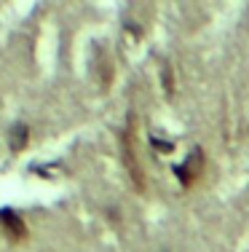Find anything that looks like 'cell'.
Returning a JSON list of instances; mask_svg holds the SVG:
<instances>
[{
    "mask_svg": "<svg viewBox=\"0 0 249 252\" xmlns=\"http://www.w3.org/2000/svg\"><path fill=\"white\" fill-rule=\"evenodd\" d=\"M0 223H3L5 233H8L11 239H16V242H22V239L27 236L25 220H22L19 215L14 212V209H8V207H3V209H0Z\"/></svg>",
    "mask_w": 249,
    "mask_h": 252,
    "instance_id": "3",
    "label": "cell"
},
{
    "mask_svg": "<svg viewBox=\"0 0 249 252\" xmlns=\"http://www.w3.org/2000/svg\"><path fill=\"white\" fill-rule=\"evenodd\" d=\"M150 145H153V151H161V153H171V151H174V145H171V142L158 140V137H150Z\"/></svg>",
    "mask_w": 249,
    "mask_h": 252,
    "instance_id": "6",
    "label": "cell"
},
{
    "mask_svg": "<svg viewBox=\"0 0 249 252\" xmlns=\"http://www.w3.org/2000/svg\"><path fill=\"white\" fill-rule=\"evenodd\" d=\"M201 172H204V151L201 148H193L182 164H174V175L182 188H191L195 180L201 177Z\"/></svg>",
    "mask_w": 249,
    "mask_h": 252,
    "instance_id": "1",
    "label": "cell"
},
{
    "mask_svg": "<svg viewBox=\"0 0 249 252\" xmlns=\"http://www.w3.org/2000/svg\"><path fill=\"white\" fill-rule=\"evenodd\" d=\"M123 161H126V169H129V175H132L134 185H137V190H145V177H142L137 156H134V151H132V126H129L126 134H123Z\"/></svg>",
    "mask_w": 249,
    "mask_h": 252,
    "instance_id": "2",
    "label": "cell"
},
{
    "mask_svg": "<svg viewBox=\"0 0 249 252\" xmlns=\"http://www.w3.org/2000/svg\"><path fill=\"white\" fill-rule=\"evenodd\" d=\"M161 83H164L166 97H171V94H174V75H171V67H169V64H164V70H161Z\"/></svg>",
    "mask_w": 249,
    "mask_h": 252,
    "instance_id": "5",
    "label": "cell"
},
{
    "mask_svg": "<svg viewBox=\"0 0 249 252\" xmlns=\"http://www.w3.org/2000/svg\"><path fill=\"white\" fill-rule=\"evenodd\" d=\"M27 140H29L27 124H16L14 129H11V134H8V148L14 153H19V151H25V148H27Z\"/></svg>",
    "mask_w": 249,
    "mask_h": 252,
    "instance_id": "4",
    "label": "cell"
}]
</instances>
